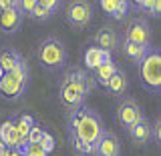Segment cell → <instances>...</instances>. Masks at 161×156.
<instances>
[{"label": "cell", "mask_w": 161, "mask_h": 156, "mask_svg": "<svg viewBox=\"0 0 161 156\" xmlns=\"http://www.w3.org/2000/svg\"><path fill=\"white\" fill-rule=\"evenodd\" d=\"M67 130L69 136L95 144L99 136L105 132V122L97 110L85 104L75 110H67Z\"/></svg>", "instance_id": "cell-1"}, {"label": "cell", "mask_w": 161, "mask_h": 156, "mask_svg": "<svg viewBox=\"0 0 161 156\" xmlns=\"http://www.w3.org/2000/svg\"><path fill=\"white\" fill-rule=\"evenodd\" d=\"M36 58L47 70L50 72H58L67 66V58H69V50L63 38H58L57 34H48L47 38H42L38 42L36 48Z\"/></svg>", "instance_id": "cell-2"}, {"label": "cell", "mask_w": 161, "mask_h": 156, "mask_svg": "<svg viewBox=\"0 0 161 156\" xmlns=\"http://www.w3.org/2000/svg\"><path fill=\"white\" fill-rule=\"evenodd\" d=\"M28 84H30V68L26 60H22L12 72L2 76V80H0V96L6 100H18L26 92Z\"/></svg>", "instance_id": "cell-3"}, {"label": "cell", "mask_w": 161, "mask_h": 156, "mask_svg": "<svg viewBox=\"0 0 161 156\" xmlns=\"http://www.w3.org/2000/svg\"><path fill=\"white\" fill-rule=\"evenodd\" d=\"M139 66V78L143 86L153 94L161 92V50L157 46H151L145 58L137 64Z\"/></svg>", "instance_id": "cell-4"}, {"label": "cell", "mask_w": 161, "mask_h": 156, "mask_svg": "<svg viewBox=\"0 0 161 156\" xmlns=\"http://www.w3.org/2000/svg\"><path fill=\"white\" fill-rule=\"evenodd\" d=\"M93 4L89 0H73L64 6V20L73 30H85L93 22Z\"/></svg>", "instance_id": "cell-5"}, {"label": "cell", "mask_w": 161, "mask_h": 156, "mask_svg": "<svg viewBox=\"0 0 161 156\" xmlns=\"http://www.w3.org/2000/svg\"><path fill=\"white\" fill-rule=\"evenodd\" d=\"M115 118H117L119 126L123 128L125 132H129L141 118H145V112H143V106H141L137 100L127 96V98H123L119 102L117 112H115Z\"/></svg>", "instance_id": "cell-6"}, {"label": "cell", "mask_w": 161, "mask_h": 156, "mask_svg": "<svg viewBox=\"0 0 161 156\" xmlns=\"http://www.w3.org/2000/svg\"><path fill=\"white\" fill-rule=\"evenodd\" d=\"M91 90L75 82H58V100L67 110H75L87 104Z\"/></svg>", "instance_id": "cell-7"}, {"label": "cell", "mask_w": 161, "mask_h": 156, "mask_svg": "<svg viewBox=\"0 0 161 156\" xmlns=\"http://www.w3.org/2000/svg\"><path fill=\"white\" fill-rule=\"evenodd\" d=\"M123 40L133 42V44H139V46H151L153 30H151V24L147 22V18H143V16L131 18L127 22V26H125Z\"/></svg>", "instance_id": "cell-8"}, {"label": "cell", "mask_w": 161, "mask_h": 156, "mask_svg": "<svg viewBox=\"0 0 161 156\" xmlns=\"http://www.w3.org/2000/svg\"><path fill=\"white\" fill-rule=\"evenodd\" d=\"M93 44L101 50H107V52H117L121 48V40H119V34L117 30L113 26H109V24H105V26H99L97 32H95L93 36Z\"/></svg>", "instance_id": "cell-9"}, {"label": "cell", "mask_w": 161, "mask_h": 156, "mask_svg": "<svg viewBox=\"0 0 161 156\" xmlns=\"http://www.w3.org/2000/svg\"><path fill=\"white\" fill-rule=\"evenodd\" d=\"M95 156H121V140L113 130H107L95 142Z\"/></svg>", "instance_id": "cell-10"}, {"label": "cell", "mask_w": 161, "mask_h": 156, "mask_svg": "<svg viewBox=\"0 0 161 156\" xmlns=\"http://www.w3.org/2000/svg\"><path fill=\"white\" fill-rule=\"evenodd\" d=\"M99 8L103 10L107 16H111L113 20L123 22V20L129 16V12H131V2H127V0H101Z\"/></svg>", "instance_id": "cell-11"}, {"label": "cell", "mask_w": 161, "mask_h": 156, "mask_svg": "<svg viewBox=\"0 0 161 156\" xmlns=\"http://www.w3.org/2000/svg\"><path fill=\"white\" fill-rule=\"evenodd\" d=\"M22 16L16 10V6L0 10V32L2 34H16L22 28Z\"/></svg>", "instance_id": "cell-12"}, {"label": "cell", "mask_w": 161, "mask_h": 156, "mask_svg": "<svg viewBox=\"0 0 161 156\" xmlns=\"http://www.w3.org/2000/svg\"><path fill=\"white\" fill-rule=\"evenodd\" d=\"M58 82H75V84H80V86L89 88L91 92L95 90V80H93V76H91L85 68H80V66H70V68H67L63 72V76H60Z\"/></svg>", "instance_id": "cell-13"}, {"label": "cell", "mask_w": 161, "mask_h": 156, "mask_svg": "<svg viewBox=\"0 0 161 156\" xmlns=\"http://www.w3.org/2000/svg\"><path fill=\"white\" fill-rule=\"evenodd\" d=\"M129 138L135 146H147L151 142V120L145 116L129 130Z\"/></svg>", "instance_id": "cell-14"}, {"label": "cell", "mask_w": 161, "mask_h": 156, "mask_svg": "<svg viewBox=\"0 0 161 156\" xmlns=\"http://www.w3.org/2000/svg\"><path fill=\"white\" fill-rule=\"evenodd\" d=\"M111 58H113V56H111V52H107V50H101V48L95 46V44H91V46L85 50L83 62H85V66L93 72V70H97L99 66H103L105 62H109Z\"/></svg>", "instance_id": "cell-15"}, {"label": "cell", "mask_w": 161, "mask_h": 156, "mask_svg": "<svg viewBox=\"0 0 161 156\" xmlns=\"http://www.w3.org/2000/svg\"><path fill=\"white\" fill-rule=\"evenodd\" d=\"M107 92L111 94V96H115V98H121V96H125L127 94V90H129V78H127V72H125L123 68H117V72L111 76V80L107 82Z\"/></svg>", "instance_id": "cell-16"}, {"label": "cell", "mask_w": 161, "mask_h": 156, "mask_svg": "<svg viewBox=\"0 0 161 156\" xmlns=\"http://www.w3.org/2000/svg\"><path fill=\"white\" fill-rule=\"evenodd\" d=\"M22 60H24L22 54H20L16 48H12V46H6V48L0 50V68L4 70V74L12 72Z\"/></svg>", "instance_id": "cell-17"}, {"label": "cell", "mask_w": 161, "mask_h": 156, "mask_svg": "<svg viewBox=\"0 0 161 156\" xmlns=\"http://www.w3.org/2000/svg\"><path fill=\"white\" fill-rule=\"evenodd\" d=\"M0 140L6 144V148H18L20 146V136L14 126V120H6L0 126Z\"/></svg>", "instance_id": "cell-18"}, {"label": "cell", "mask_w": 161, "mask_h": 156, "mask_svg": "<svg viewBox=\"0 0 161 156\" xmlns=\"http://www.w3.org/2000/svg\"><path fill=\"white\" fill-rule=\"evenodd\" d=\"M151 46H153V44H151ZM151 46H139V44L127 42V40L121 42V50H123V54L129 58V62H133V64H139L141 60L145 58V54L149 52Z\"/></svg>", "instance_id": "cell-19"}, {"label": "cell", "mask_w": 161, "mask_h": 156, "mask_svg": "<svg viewBox=\"0 0 161 156\" xmlns=\"http://www.w3.org/2000/svg\"><path fill=\"white\" fill-rule=\"evenodd\" d=\"M117 68H119V64L115 62L113 58L109 60V62H105L103 66H99L97 70H93V80H95V84H101V86H107V82L111 80V76H113L115 72H117Z\"/></svg>", "instance_id": "cell-20"}, {"label": "cell", "mask_w": 161, "mask_h": 156, "mask_svg": "<svg viewBox=\"0 0 161 156\" xmlns=\"http://www.w3.org/2000/svg\"><path fill=\"white\" fill-rule=\"evenodd\" d=\"M135 8H137L139 12H143L145 16H151V18L161 16V2L159 0H137V2H135Z\"/></svg>", "instance_id": "cell-21"}, {"label": "cell", "mask_w": 161, "mask_h": 156, "mask_svg": "<svg viewBox=\"0 0 161 156\" xmlns=\"http://www.w3.org/2000/svg\"><path fill=\"white\" fill-rule=\"evenodd\" d=\"M69 140H70V146H73V150L79 156H95V152H97L93 142H85V140L75 138V136H70Z\"/></svg>", "instance_id": "cell-22"}, {"label": "cell", "mask_w": 161, "mask_h": 156, "mask_svg": "<svg viewBox=\"0 0 161 156\" xmlns=\"http://www.w3.org/2000/svg\"><path fill=\"white\" fill-rule=\"evenodd\" d=\"M53 16H54V12H50L47 6H42V2L38 0L36 8L32 10V14H30V20H34V22H38V24H44V22H48Z\"/></svg>", "instance_id": "cell-23"}, {"label": "cell", "mask_w": 161, "mask_h": 156, "mask_svg": "<svg viewBox=\"0 0 161 156\" xmlns=\"http://www.w3.org/2000/svg\"><path fill=\"white\" fill-rule=\"evenodd\" d=\"M36 2L38 0H14V6H16V10L20 12L22 18H30L32 10L36 8Z\"/></svg>", "instance_id": "cell-24"}, {"label": "cell", "mask_w": 161, "mask_h": 156, "mask_svg": "<svg viewBox=\"0 0 161 156\" xmlns=\"http://www.w3.org/2000/svg\"><path fill=\"white\" fill-rule=\"evenodd\" d=\"M44 132H47V130H42V128L38 126V124H34V126L30 128V132H28L26 142H28V144H38V142H40V138L44 136Z\"/></svg>", "instance_id": "cell-25"}, {"label": "cell", "mask_w": 161, "mask_h": 156, "mask_svg": "<svg viewBox=\"0 0 161 156\" xmlns=\"http://www.w3.org/2000/svg\"><path fill=\"white\" fill-rule=\"evenodd\" d=\"M151 142L161 144V118L159 116L151 122Z\"/></svg>", "instance_id": "cell-26"}, {"label": "cell", "mask_w": 161, "mask_h": 156, "mask_svg": "<svg viewBox=\"0 0 161 156\" xmlns=\"http://www.w3.org/2000/svg\"><path fill=\"white\" fill-rule=\"evenodd\" d=\"M22 154L24 156H48V152H44L38 144H26L22 148Z\"/></svg>", "instance_id": "cell-27"}, {"label": "cell", "mask_w": 161, "mask_h": 156, "mask_svg": "<svg viewBox=\"0 0 161 156\" xmlns=\"http://www.w3.org/2000/svg\"><path fill=\"white\" fill-rule=\"evenodd\" d=\"M38 146L40 148H42L44 150V152H53V148H54V138L53 136H50V134L48 132H44V136L42 138H40V142H38Z\"/></svg>", "instance_id": "cell-28"}, {"label": "cell", "mask_w": 161, "mask_h": 156, "mask_svg": "<svg viewBox=\"0 0 161 156\" xmlns=\"http://www.w3.org/2000/svg\"><path fill=\"white\" fill-rule=\"evenodd\" d=\"M18 122H22L24 126H28V128H32L34 124H36V122H34V118L30 116V114H26V112H22V114L18 116Z\"/></svg>", "instance_id": "cell-29"}, {"label": "cell", "mask_w": 161, "mask_h": 156, "mask_svg": "<svg viewBox=\"0 0 161 156\" xmlns=\"http://www.w3.org/2000/svg\"><path fill=\"white\" fill-rule=\"evenodd\" d=\"M4 156H24V154H22V150H20V148H8Z\"/></svg>", "instance_id": "cell-30"}, {"label": "cell", "mask_w": 161, "mask_h": 156, "mask_svg": "<svg viewBox=\"0 0 161 156\" xmlns=\"http://www.w3.org/2000/svg\"><path fill=\"white\" fill-rule=\"evenodd\" d=\"M14 6V0H0V10H6Z\"/></svg>", "instance_id": "cell-31"}, {"label": "cell", "mask_w": 161, "mask_h": 156, "mask_svg": "<svg viewBox=\"0 0 161 156\" xmlns=\"http://www.w3.org/2000/svg\"><path fill=\"white\" fill-rule=\"evenodd\" d=\"M6 150H8V148H6V144H4L2 140H0V156H4V154H6Z\"/></svg>", "instance_id": "cell-32"}, {"label": "cell", "mask_w": 161, "mask_h": 156, "mask_svg": "<svg viewBox=\"0 0 161 156\" xmlns=\"http://www.w3.org/2000/svg\"><path fill=\"white\" fill-rule=\"evenodd\" d=\"M2 76H4V70H2V68H0V80H2Z\"/></svg>", "instance_id": "cell-33"}]
</instances>
